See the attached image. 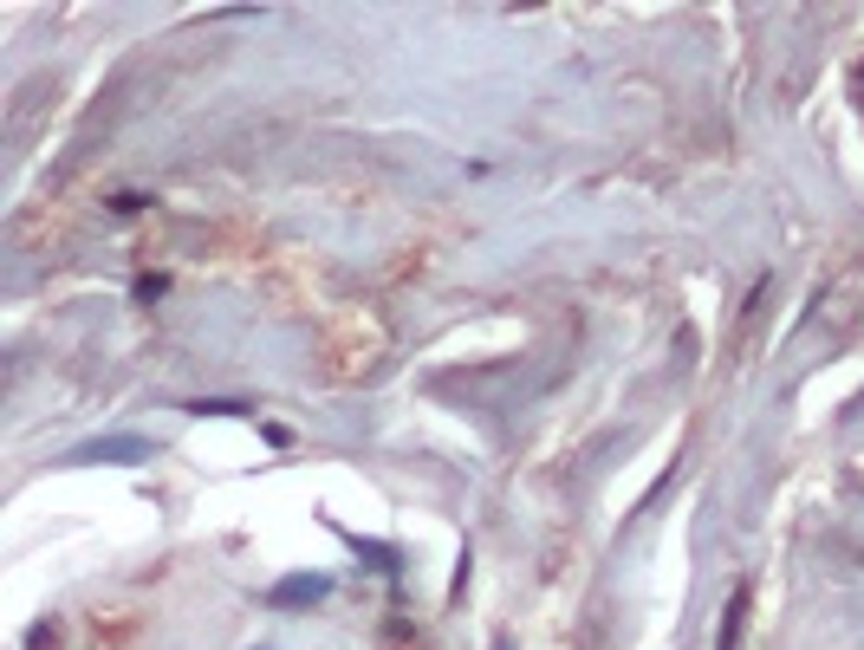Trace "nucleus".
I'll return each mask as SVG.
<instances>
[{
	"instance_id": "f257e3e1",
	"label": "nucleus",
	"mask_w": 864,
	"mask_h": 650,
	"mask_svg": "<svg viewBox=\"0 0 864 650\" xmlns=\"http://www.w3.org/2000/svg\"><path fill=\"white\" fill-rule=\"evenodd\" d=\"M326 592H332L326 572H292V579H280V586L267 592V605H312V599H326Z\"/></svg>"
},
{
	"instance_id": "f03ea898",
	"label": "nucleus",
	"mask_w": 864,
	"mask_h": 650,
	"mask_svg": "<svg viewBox=\"0 0 864 650\" xmlns=\"http://www.w3.org/2000/svg\"><path fill=\"white\" fill-rule=\"evenodd\" d=\"M79 455H92V462H144L150 443L144 436H104V443H85Z\"/></svg>"
},
{
	"instance_id": "7ed1b4c3",
	"label": "nucleus",
	"mask_w": 864,
	"mask_h": 650,
	"mask_svg": "<svg viewBox=\"0 0 864 650\" xmlns=\"http://www.w3.org/2000/svg\"><path fill=\"white\" fill-rule=\"evenodd\" d=\"M741 611H748V586L728 599V618H721V638H716V650H734V638H741Z\"/></svg>"
}]
</instances>
